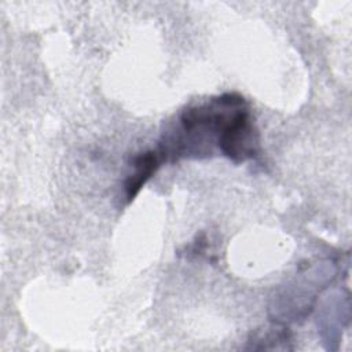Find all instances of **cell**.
<instances>
[{
  "mask_svg": "<svg viewBox=\"0 0 352 352\" xmlns=\"http://www.w3.org/2000/svg\"><path fill=\"white\" fill-rule=\"evenodd\" d=\"M220 151L231 161L239 164L257 155L260 150L258 131L252 121L248 106L241 107L224 126L217 138Z\"/></svg>",
  "mask_w": 352,
  "mask_h": 352,
  "instance_id": "cell-1",
  "label": "cell"
},
{
  "mask_svg": "<svg viewBox=\"0 0 352 352\" xmlns=\"http://www.w3.org/2000/svg\"><path fill=\"white\" fill-rule=\"evenodd\" d=\"M162 161H165V157L161 150L160 151L148 150L132 158L131 166L133 168V173L128 176L124 184L125 197L128 202H131L139 194L142 187L155 173V170L160 168Z\"/></svg>",
  "mask_w": 352,
  "mask_h": 352,
  "instance_id": "cell-2",
  "label": "cell"
}]
</instances>
